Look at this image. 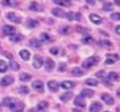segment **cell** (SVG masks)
<instances>
[{
	"label": "cell",
	"mask_w": 120,
	"mask_h": 112,
	"mask_svg": "<svg viewBox=\"0 0 120 112\" xmlns=\"http://www.w3.org/2000/svg\"><path fill=\"white\" fill-rule=\"evenodd\" d=\"M31 86L38 92H43V91H44V84H43V82L41 80H35V81H33Z\"/></svg>",
	"instance_id": "cell-4"
},
{
	"label": "cell",
	"mask_w": 120,
	"mask_h": 112,
	"mask_svg": "<svg viewBox=\"0 0 120 112\" xmlns=\"http://www.w3.org/2000/svg\"><path fill=\"white\" fill-rule=\"evenodd\" d=\"M19 92H20L21 94H23V95L28 94V93H29V88H28L27 86L22 85V86H21V87L19 88Z\"/></svg>",
	"instance_id": "cell-37"
},
{
	"label": "cell",
	"mask_w": 120,
	"mask_h": 112,
	"mask_svg": "<svg viewBox=\"0 0 120 112\" xmlns=\"http://www.w3.org/2000/svg\"><path fill=\"white\" fill-rule=\"evenodd\" d=\"M102 8L105 11H111V10H112V4L110 2H105L102 6Z\"/></svg>",
	"instance_id": "cell-39"
},
{
	"label": "cell",
	"mask_w": 120,
	"mask_h": 112,
	"mask_svg": "<svg viewBox=\"0 0 120 112\" xmlns=\"http://www.w3.org/2000/svg\"><path fill=\"white\" fill-rule=\"evenodd\" d=\"M12 71H19L20 70V64L15 61H10L8 65Z\"/></svg>",
	"instance_id": "cell-29"
},
{
	"label": "cell",
	"mask_w": 120,
	"mask_h": 112,
	"mask_svg": "<svg viewBox=\"0 0 120 112\" xmlns=\"http://www.w3.org/2000/svg\"><path fill=\"white\" fill-rule=\"evenodd\" d=\"M44 63V68H45V70L47 72H52L53 70V68L55 67L54 62L52 59H50V58H47L45 63Z\"/></svg>",
	"instance_id": "cell-8"
},
{
	"label": "cell",
	"mask_w": 120,
	"mask_h": 112,
	"mask_svg": "<svg viewBox=\"0 0 120 112\" xmlns=\"http://www.w3.org/2000/svg\"><path fill=\"white\" fill-rule=\"evenodd\" d=\"M81 96L82 97H87V98H91L94 96V91L91 89H83L81 91Z\"/></svg>",
	"instance_id": "cell-18"
},
{
	"label": "cell",
	"mask_w": 120,
	"mask_h": 112,
	"mask_svg": "<svg viewBox=\"0 0 120 112\" xmlns=\"http://www.w3.org/2000/svg\"><path fill=\"white\" fill-rule=\"evenodd\" d=\"M66 67H67L66 63H60V65H59V67H58V71H59V72H64V71L66 70Z\"/></svg>",
	"instance_id": "cell-44"
},
{
	"label": "cell",
	"mask_w": 120,
	"mask_h": 112,
	"mask_svg": "<svg viewBox=\"0 0 120 112\" xmlns=\"http://www.w3.org/2000/svg\"><path fill=\"white\" fill-rule=\"evenodd\" d=\"M72 97H73V93H72L71 91L64 92L63 94H61V95L59 96L60 100H61V101H63V102H68V101H69Z\"/></svg>",
	"instance_id": "cell-19"
},
{
	"label": "cell",
	"mask_w": 120,
	"mask_h": 112,
	"mask_svg": "<svg viewBox=\"0 0 120 112\" xmlns=\"http://www.w3.org/2000/svg\"><path fill=\"white\" fill-rule=\"evenodd\" d=\"M115 32H116L117 35H120V25H117L115 27Z\"/></svg>",
	"instance_id": "cell-46"
},
{
	"label": "cell",
	"mask_w": 120,
	"mask_h": 112,
	"mask_svg": "<svg viewBox=\"0 0 120 112\" xmlns=\"http://www.w3.org/2000/svg\"><path fill=\"white\" fill-rule=\"evenodd\" d=\"M108 80L109 81H117L119 78V75L116 72H110L108 74Z\"/></svg>",
	"instance_id": "cell-30"
},
{
	"label": "cell",
	"mask_w": 120,
	"mask_h": 112,
	"mask_svg": "<svg viewBox=\"0 0 120 112\" xmlns=\"http://www.w3.org/2000/svg\"><path fill=\"white\" fill-rule=\"evenodd\" d=\"M26 25L27 27L29 28H36L39 25V22L37 21V20H34V19H28L26 21Z\"/></svg>",
	"instance_id": "cell-25"
},
{
	"label": "cell",
	"mask_w": 120,
	"mask_h": 112,
	"mask_svg": "<svg viewBox=\"0 0 120 112\" xmlns=\"http://www.w3.org/2000/svg\"><path fill=\"white\" fill-rule=\"evenodd\" d=\"M20 56L23 61H28L30 59V52L27 49H22L20 51Z\"/></svg>",
	"instance_id": "cell-27"
},
{
	"label": "cell",
	"mask_w": 120,
	"mask_h": 112,
	"mask_svg": "<svg viewBox=\"0 0 120 112\" xmlns=\"http://www.w3.org/2000/svg\"><path fill=\"white\" fill-rule=\"evenodd\" d=\"M50 52H51L52 54H53V55H57V54H58V52H59V49H58V48H56V47L51 48V49H50Z\"/></svg>",
	"instance_id": "cell-42"
},
{
	"label": "cell",
	"mask_w": 120,
	"mask_h": 112,
	"mask_svg": "<svg viewBox=\"0 0 120 112\" xmlns=\"http://www.w3.org/2000/svg\"><path fill=\"white\" fill-rule=\"evenodd\" d=\"M29 9L32 10V11L38 12V11H41L42 10V7L38 3H37V2H32L29 5Z\"/></svg>",
	"instance_id": "cell-21"
},
{
	"label": "cell",
	"mask_w": 120,
	"mask_h": 112,
	"mask_svg": "<svg viewBox=\"0 0 120 112\" xmlns=\"http://www.w3.org/2000/svg\"><path fill=\"white\" fill-rule=\"evenodd\" d=\"M98 61H99V58L98 56H91V57H88L87 59H85L82 62V65L83 68H90V67L94 66Z\"/></svg>",
	"instance_id": "cell-1"
},
{
	"label": "cell",
	"mask_w": 120,
	"mask_h": 112,
	"mask_svg": "<svg viewBox=\"0 0 120 112\" xmlns=\"http://www.w3.org/2000/svg\"><path fill=\"white\" fill-rule=\"evenodd\" d=\"M48 103L47 102H45V101H41V102H39L38 104V105H37V109L38 110H39V111H41V110H44V109H46L47 107H48Z\"/></svg>",
	"instance_id": "cell-34"
},
{
	"label": "cell",
	"mask_w": 120,
	"mask_h": 112,
	"mask_svg": "<svg viewBox=\"0 0 120 112\" xmlns=\"http://www.w3.org/2000/svg\"><path fill=\"white\" fill-rule=\"evenodd\" d=\"M7 18H8L10 21H12V22H14V23H21V21H22L21 16L17 15V14L14 13V12H9V13H8V14H7Z\"/></svg>",
	"instance_id": "cell-6"
},
{
	"label": "cell",
	"mask_w": 120,
	"mask_h": 112,
	"mask_svg": "<svg viewBox=\"0 0 120 112\" xmlns=\"http://www.w3.org/2000/svg\"><path fill=\"white\" fill-rule=\"evenodd\" d=\"M24 38V36L22 34H13L9 36V40L12 42H20Z\"/></svg>",
	"instance_id": "cell-22"
},
{
	"label": "cell",
	"mask_w": 120,
	"mask_h": 112,
	"mask_svg": "<svg viewBox=\"0 0 120 112\" xmlns=\"http://www.w3.org/2000/svg\"><path fill=\"white\" fill-rule=\"evenodd\" d=\"M52 14L54 15L55 17L63 18V17H65V14L66 13H65V11L62 8H60V7H54V8L52 9Z\"/></svg>",
	"instance_id": "cell-15"
},
{
	"label": "cell",
	"mask_w": 120,
	"mask_h": 112,
	"mask_svg": "<svg viewBox=\"0 0 120 112\" xmlns=\"http://www.w3.org/2000/svg\"><path fill=\"white\" fill-rule=\"evenodd\" d=\"M29 45L32 48H39V47H41V42H40V40H38L37 38H32L29 42Z\"/></svg>",
	"instance_id": "cell-32"
},
{
	"label": "cell",
	"mask_w": 120,
	"mask_h": 112,
	"mask_svg": "<svg viewBox=\"0 0 120 112\" xmlns=\"http://www.w3.org/2000/svg\"><path fill=\"white\" fill-rule=\"evenodd\" d=\"M1 53H2L3 55H6V57H7V58H8V59H10V60H11V59L13 58V55H12L11 53L8 52V51H2Z\"/></svg>",
	"instance_id": "cell-45"
},
{
	"label": "cell",
	"mask_w": 120,
	"mask_h": 112,
	"mask_svg": "<svg viewBox=\"0 0 120 112\" xmlns=\"http://www.w3.org/2000/svg\"><path fill=\"white\" fill-rule=\"evenodd\" d=\"M39 39H40V42H48L51 39V36L48 33H41L39 35Z\"/></svg>",
	"instance_id": "cell-33"
},
{
	"label": "cell",
	"mask_w": 120,
	"mask_h": 112,
	"mask_svg": "<svg viewBox=\"0 0 120 112\" xmlns=\"http://www.w3.org/2000/svg\"><path fill=\"white\" fill-rule=\"evenodd\" d=\"M53 3L61 7H69L71 5L69 0H53Z\"/></svg>",
	"instance_id": "cell-28"
},
{
	"label": "cell",
	"mask_w": 120,
	"mask_h": 112,
	"mask_svg": "<svg viewBox=\"0 0 120 112\" xmlns=\"http://www.w3.org/2000/svg\"><path fill=\"white\" fill-rule=\"evenodd\" d=\"M86 1V3H88V4H90V5H95V0H85Z\"/></svg>",
	"instance_id": "cell-47"
},
{
	"label": "cell",
	"mask_w": 120,
	"mask_h": 112,
	"mask_svg": "<svg viewBox=\"0 0 120 112\" xmlns=\"http://www.w3.org/2000/svg\"><path fill=\"white\" fill-rule=\"evenodd\" d=\"M27 112H37V110H36V109H34V108H30Z\"/></svg>",
	"instance_id": "cell-50"
},
{
	"label": "cell",
	"mask_w": 120,
	"mask_h": 112,
	"mask_svg": "<svg viewBox=\"0 0 120 112\" xmlns=\"http://www.w3.org/2000/svg\"><path fill=\"white\" fill-rule=\"evenodd\" d=\"M111 18L113 21H120V13H118V12H112L111 14Z\"/></svg>",
	"instance_id": "cell-40"
},
{
	"label": "cell",
	"mask_w": 120,
	"mask_h": 112,
	"mask_svg": "<svg viewBox=\"0 0 120 112\" xmlns=\"http://www.w3.org/2000/svg\"><path fill=\"white\" fill-rule=\"evenodd\" d=\"M48 88H49V90L52 91V92H56L57 91H58V89H59V83L56 81V80H50L49 82H48Z\"/></svg>",
	"instance_id": "cell-11"
},
{
	"label": "cell",
	"mask_w": 120,
	"mask_h": 112,
	"mask_svg": "<svg viewBox=\"0 0 120 112\" xmlns=\"http://www.w3.org/2000/svg\"><path fill=\"white\" fill-rule=\"evenodd\" d=\"M89 19H90V21H91L93 23L98 24V25L102 22V18H101L100 16H98V14H90V15H89Z\"/></svg>",
	"instance_id": "cell-16"
},
{
	"label": "cell",
	"mask_w": 120,
	"mask_h": 112,
	"mask_svg": "<svg viewBox=\"0 0 120 112\" xmlns=\"http://www.w3.org/2000/svg\"><path fill=\"white\" fill-rule=\"evenodd\" d=\"M99 44L101 45V46H103V47H111L112 46V43L109 41V40H101L100 42H99Z\"/></svg>",
	"instance_id": "cell-41"
},
{
	"label": "cell",
	"mask_w": 120,
	"mask_h": 112,
	"mask_svg": "<svg viewBox=\"0 0 120 112\" xmlns=\"http://www.w3.org/2000/svg\"><path fill=\"white\" fill-rule=\"evenodd\" d=\"M65 17L68 20H69V21H74L75 20V21H80L81 19H82V15L80 13H78V12H72V11H69V12L66 13L65 14Z\"/></svg>",
	"instance_id": "cell-3"
},
{
	"label": "cell",
	"mask_w": 120,
	"mask_h": 112,
	"mask_svg": "<svg viewBox=\"0 0 120 112\" xmlns=\"http://www.w3.org/2000/svg\"><path fill=\"white\" fill-rule=\"evenodd\" d=\"M17 100L15 99V98H13V97H5L4 99H3V105H5V106H8V107H9L13 103H15Z\"/></svg>",
	"instance_id": "cell-23"
},
{
	"label": "cell",
	"mask_w": 120,
	"mask_h": 112,
	"mask_svg": "<svg viewBox=\"0 0 120 112\" xmlns=\"http://www.w3.org/2000/svg\"><path fill=\"white\" fill-rule=\"evenodd\" d=\"M96 76L101 80V82L103 83V84H106V85H108V86H110V83H109V80H108V78L106 77V73H105V71H103V70H100V71H98L97 74H96Z\"/></svg>",
	"instance_id": "cell-10"
},
{
	"label": "cell",
	"mask_w": 120,
	"mask_h": 112,
	"mask_svg": "<svg viewBox=\"0 0 120 112\" xmlns=\"http://www.w3.org/2000/svg\"><path fill=\"white\" fill-rule=\"evenodd\" d=\"M1 4L5 7H17L18 5V2L16 0H2L1 1Z\"/></svg>",
	"instance_id": "cell-24"
},
{
	"label": "cell",
	"mask_w": 120,
	"mask_h": 112,
	"mask_svg": "<svg viewBox=\"0 0 120 112\" xmlns=\"http://www.w3.org/2000/svg\"><path fill=\"white\" fill-rule=\"evenodd\" d=\"M59 31H60V33H62L63 35H68V34L71 32V29H70V27L64 25V26H62V27L59 29Z\"/></svg>",
	"instance_id": "cell-36"
},
{
	"label": "cell",
	"mask_w": 120,
	"mask_h": 112,
	"mask_svg": "<svg viewBox=\"0 0 120 112\" xmlns=\"http://www.w3.org/2000/svg\"><path fill=\"white\" fill-rule=\"evenodd\" d=\"M8 63L3 60H0V73H5L8 70Z\"/></svg>",
	"instance_id": "cell-35"
},
{
	"label": "cell",
	"mask_w": 120,
	"mask_h": 112,
	"mask_svg": "<svg viewBox=\"0 0 120 112\" xmlns=\"http://www.w3.org/2000/svg\"><path fill=\"white\" fill-rule=\"evenodd\" d=\"M15 31V28L11 25H8V24H6L4 27H3V34L6 35H13Z\"/></svg>",
	"instance_id": "cell-17"
},
{
	"label": "cell",
	"mask_w": 120,
	"mask_h": 112,
	"mask_svg": "<svg viewBox=\"0 0 120 112\" xmlns=\"http://www.w3.org/2000/svg\"><path fill=\"white\" fill-rule=\"evenodd\" d=\"M74 105H77V106H80V107H84L85 106V101L80 95V96L75 97V99H74Z\"/></svg>",
	"instance_id": "cell-20"
},
{
	"label": "cell",
	"mask_w": 120,
	"mask_h": 112,
	"mask_svg": "<svg viewBox=\"0 0 120 112\" xmlns=\"http://www.w3.org/2000/svg\"><path fill=\"white\" fill-rule=\"evenodd\" d=\"M43 58L40 56V55H38L36 54L34 56V59H33V66L36 68V69H38L40 68L42 65H43Z\"/></svg>",
	"instance_id": "cell-5"
},
{
	"label": "cell",
	"mask_w": 120,
	"mask_h": 112,
	"mask_svg": "<svg viewBox=\"0 0 120 112\" xmlns=\"http://www.w3.org/2000/svg\"><path fill=\"white\" fill-rule=\"evenodd\" d=\"M101 108H102V105L99 102H95V103L90 105L89 111L90 112H98L101 110Z\"/></svg>",
	"instance_id": "cell-14"
},
{
	"label": "cell",
	"mask_w": 120,
	"mask_h": 112,
	"mask_svg": "<svg viewBox=\"0 0 120 112\" xmlns=\"http://www.w3.org/2000/svg\"><path fill=\"white\" fill-rule=\"evenodd\" d=\"M60 86L64 90H70V89H73L75 87V82L70 81V80H65L61 83Z\"/></svg>",
	"instance_id": "cell-13"
},
{
	"label": "cell",
	"mask_w": 120,
	"mask_h": 112,
	"mask_svg": "<svg viewBox=\"0 0 120 112\" xmlns=\"http://www.w3.org/2000/svg\"><path fill=\"white\" fill-rule=\"evenodd\" d=\"M101 99L102 101L105 102V104L107 105H112L114 103V99L112 95H110L109 93H102L101 94Z\"/></svg>",
	"instance_id": "cell-12"
},
{
	"label": "cell",
	"mask_w": 120,
	"mask_h": 112,
	"mask_svg": "<svg viewBox=\"0 0 120 112\" xmlns=\"http://www.w3.org/2000/svg\"><path fill=\"white\" fill-rule=\"evenodd\" d=\"M92 41H93V39L91 37H89V36H87V37H85V38H83L82 40V42L83 44H90V43H92Z\"/></svg>",
	"instance_id": "cell-43"
},
{
	"label": "cell",
	"mask_w": 120,
	"mask_h": 112,
	"mask_svg": "<svg viewBox=\"0 0 120 112\" xmlns=\"http://www.w3.org/2000/svg\"><path fill=\"white\" fill-rule=\"evenodd\" d=\"M13 81H14L13 77H11V76H9V75H7V76H5V77H3L1 78L0 84H1V86L7 87V86L10 85L11 83H13Z\"/></svg>",
	"instance_id": "cell-7"
},
{
	"label": "cell",
	"mask_w": 120,
	"mask_h": 112,
	"mask_svg": "<svg viewBox=\"0 0 120 112\" xmlns=\"http://www.w3.org/2000/svg\"><path fill=\"white\" fill-rule=\"evenodd\" d=\"M9 108L13 111V112H22L23 111V108H24V105L22 102L21 101H16L15 103H13Z\"/></svg>",
	"instance_id": "cell-2"
},
{
	"label": "cell",
	"mask_w": 120,
	"mask_h": 112,
	"mask_svg": "<svg viewBox=\"0 0 120 112\" xmlns=\"http://www.w3.org/2000/svg\"><path fill=\"white\" fill-rule=\"evenodd\" d=\"M106 57H107L106 61H105L106 64H112V63H115L116 61L119 60V56L117 54H115V53H113V54H107Z\"/></svg>",
	"instance_id": "cell-9"
},
{
	"label": "cell",
	"mask_w": 120,
	"mask_h": 112,
	"mask_svg": "<svg viewBox=\"0 0 120 112\" xmlns=\"http://www.w3.org/2000/svg\"><path fill=\"white\" fill-rule=\"evenodd\" d=\"M104 112H110V111H104Z\"/></svg>",
	"instance_id": "cell-51"
},
{
	"label": "cell",
	"mask_w": 120,
	"mask_h": 112,
	"mask_svg": "<svg viewBox=\"0 0 120 112\" xmlns=\"http://www.w3.org/2000/svg\"><path fill=\"white\" fill-rule=\"evenodd\" d=\"M31 75L28 74V73H25V72H22L19 75V78L21 81H23V82H26V81H29L31 79Z\"/></svg>",
	"instance_id": "cell-26"
},
{
	"label": "cell",
	"mask_w": 120,
	"mask_h": 112,
	"mask_svg": "<svg viewBox=\"0 0 120 112\" xmlns=\"http://www.w3.org/2000/svg\"><path fill=\"white\" fill-rule=\"evenodd\" d=\"M0 106H1V105H0Z\"/></svg>",
	"instance_id": "cell-52"
},
{
	"label": "cell",
	"mask_w": 120,
	"mask_h": 112,
	"mask_svg": "<svg viewBox=\"0 0 120 112\" xmlns=\"http://www.w3.org/2000/svg\"><path fill=\"white\" fill-rule=\"evenodd\" d=\"M116 95L120 98V88H119V89H117V91H116Z\"/></svg>",
	"instance_id": "cell-48"
},
{
	"label": "cell",
	"mask_w": 120,
	"mask_h": 112,
	"mask_svg": "<svg viewBox=\"0 0 120 112\" xmlns=\"http://www.w3.org/2000/svg\"><path fill=\"white\" fill-rule=\"evenodd\" d=\"M85 83L87 85H89V86H98V81L96 78H88V79H86Z\"/></svg>",
	"instance_id": "cell-38"
},
{
	"label": "cell",
	"mask_w": 120,
	"mask_h": 112,
	"mask_svg": "<svg viewBox=\"0 0 120 112\" xmlns=\"http://www.w3.org/2000/svg\"><path fill=\"white\" fill-rule=\"evenodd\" d=\"M114 4H116L117 6L120 7V0H114Z\"/></svg>",
	"instance_id": "cell-49"
},
{
	"label": "cell",
	"mask_w": 120,
	"mask_h": 112,
	"mask_svg": "<svg viewBox=\"0 0 120 112\" xmlns=\"http://www.w3.org/2000/svg\"><path fill=\"white\" fill-rule=\"evenodd\" d=\"M71 73H72V75H73L74 77H82V76L84 74L83 71H82V69L80 68V67H74V68L72 69Z\"/></svg>",
	"instance_id": "cell-31"
}]
</instances>
